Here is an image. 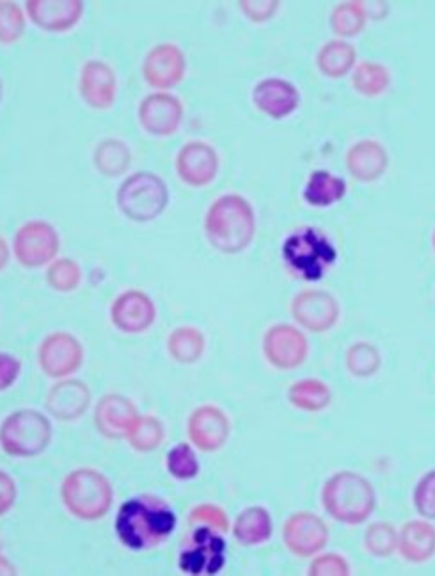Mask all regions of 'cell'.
I'll return each mask as SVG.
<instances>
[{
    "label": "cell",
    "instance_id": "obj_31",
    "mask_svg": "<svg viewBox=\"0 0 435 576\" xmlns=\"http://www.w3.org/2000/svg\"><path fill=\"white\" fill-rule=\"evenodd\" d=\"M333 394L322 380H301L288 388V402L304 411H322L330 406Z\"/></svg>",
    "mask_w": 435,
    "mask_h": 576
},
{
    "label": "cell",
    "instance_id": "obj_16",
    "mask_svg": "<svg viewBox=\"0 0 435 576\" xmlns=\"http://www.w3.org/2000/svg\"><path fill=\"white\" fill-rule=\"evenodd\" d=\"M86 4L82 0H27V19L45 33L63 34L79 25Z\"/></svg>",
    "mask_w": 435,
    "mask_h": 576
},
{
    "label": "cell",
    "instance_id": "obj_47",
    "mask_svg": "<svg viewBox=\"0 0 435 576\" xmlns=\"http://www.w3.org/2000/svg\"><path fill=\"white\" fill-rule=\"evenodd\" d=\"M0 575H16V569L4 557H0Z\"/></svg>",
    "mask_w": 435,
    "mask_h": 576
},
{
    "label": "cell",
    "instance_id": "obj_24",
    "mask_svg": "<svg viewBox=\"0 0 435 576\" xmlns=\"http://www.w3.org/2000/svg\"><path fill=\"white\" fill-rule=\"evenodd\" d=\"M91 391L80 380H63L47 394V410L57 420H77L88 411Z\"/></svg>",
    "mask_w": 435,
    "mask_h": 576
},
{
    "label": "cell",
    "instance_id": "obj_34",
    "mask_svg": "<svg viewBox=\"0 0 435 576\" xmlns=\"http://www.w3.org/2000/svg\"><path fill=\"white\" fill-rule=\"evenodd\" d=\"M27 29V14L19 2L0 0V43L14 45L24 37Z\"/></svg>",
    "mask_w": 435,
    "mask_h": 576
},
{
    "label": "cell",
    "instance_id": "obj_29",
    "mask_svg": "<svg viewBox=\"0 0 435 576\" xmlns=\"http://www.w3.org/2000/svg\"><path fill=\"white\" fill-rule=\"evenodd\" d=\"M233 534L244 546H256L269 541L272 535L269 511L264 507H249L246 511H242L241 517L236 518Z\"/></svg>",
    "mask_w": 435,
    "mask_h": 576
},
{
    "label": "cell",
    "instance_id": "obj_33",
    "mask_svg": "<svg viewBox=\"0 0 435 576\" xmlns=\"http://www.w3.org/2000/svg\"><path fill=\"white\" fill-rule=\"evenodd\" d=\"M366 22L368 16L361 2H342L331 13V29L336 36H359L365 31Z\"/></svg>",
    "mask_w": 435,
    "mask_h": 576
},
{
    "label": "cell",
    "instance_id": "obj_20",
    "mask_svg": "<svg viewBox=\"0 0 435 576\" xmlns=\"http://www.w3.org/2000/svg\"><path fill=\"white\" fill-rule=\"evenodd\" d=\"M157 319L154 300L140 290L121 293L111 307V321L123 334H143Z\"/></svg>",
    "mask_w": 435,
    "mask_h": 576
},
{
    "label": "cell",
    "instance_id": "obj_1",
    "mask_svg": "<svg viewBox=\"0 0 435 576\" xmlns=\"http://www.w3.org/2000/svg\"><path fill=\"white\" fill-rule=\"evenodd\" d=\"M175 527L177 517L171 507L154 495L130 498L118 512V538L126 549H155L172 534Z\"/></svg>",
    "mask_w": 435,
    "mask_h": 576
},
{
    "label": "cell",
    "instance_id": "obj_49",
    "mask_svg": "<svg viewBox=\"0 0 435 576\" xmlns=\"http://www.w3.org/2000/svg\"><path fill=\"white\" fill-rule=\"evenodd\" d=\"M432 245H434V250H435V230H434V236H432Z\"/></svg>",
    "mask_w": 435,
    "mask_h": 576
},
{
    "label": "cell",
    "instance_id": "obj_14",
    "mask_svg": "<svg viewBox=\"0 0 435 576\" xmlns=\"http://www.w3.org/2000/svg\"><path fill=\"white\" fill-rule=\"evenodd\" d=\"M79 94L93 111H109L118 98V75L109 63L89 59L79 75Z\"/></svg>",
    "mask_w": 435,
    "mask_h": 576
},
{
    "label": "cell",
    "instance_id": "obj_9",
    "mask_svg": "<svg viewBox=\"0 0 435 576\" xmlns=\"http://www.w3.org/2000/svg\"><path fill=\"white\" fill-rule=\"evenodd\" d=\"M186 109L180 98L171 92L157 91L141 100L137 120L141 128L152 137H172L183 123Z\"/></svg>",
    "mask_w": 435,
    "mask_h": 576
},
{
    "label": "cell",
    "instance_id": "obj_48",
    "mask_svg": "<svg viewBox=\"0 0 435 576\" xmlns=\"http://www.w3.org/2000/svg\"><path fill=\"white\" fill-rule=\"evenodd\" d=\"M2 98H4V83H2V79H0V103H2Z\"/></svg>",
    "mask_w": 435,
    "mask_h": 576
},
{
    "label": "cell",
    "instance_id": "obj_37",
    "mask_svg": "<svg viewBox=\"0 0 435 576\" xmlns=\"http://www.w3.org/2000/svg\"><path fill=\"white\" fill-rule=\"evenodd\" d=\"M80 281H82V270L74 259H57L48 268V286L57 293H71L80 286Z\"/></svg>",
    "mask_w": 435,
    "mask_h": 576
},
{
    "label": "cell",
    "instance_id": "obj_15",
    "mask_svg": "<svg viewBox=\"0 0 435 576\" xmlns=\"http://www.w3.org/2000/svg\"><path fill=\"white\" fill-rule=\"evenodd\" d=\"M293 319L310 332L324 334L338 323L339 304L327 291H301L292 300Z\"/></svg>",
    "mask_w": 435,
    "mask_h": 576
},
{
    "label": "cell",
    "instance_id": "obj_30",
    "mask_svg": "<svg viewBox=\"0 0 435 576\" xmlns=\"http://www.w3.org/2000/svg\"><path fill=\"white\" fill-rule=\"evenodd\" d=\"M207 339L200 328L178 327L167 337V351L178 364L192 365L203 357Z\"/></svg>",
    "mask_w": 435,
    "mask_h": 576
},
{
    "label": "cell",
    "instance_id": "obj_40",
    "mask_svg": "<svg viewBox=\"0 0 435 576\" xmlns=\"http://www.w3.org/2000/svg\"><path fill=\"white\" fill-rule=\"evenodd\" d=\"M414 506L422 517L435 520V471L428 472L414 489Z\"/></svg>",
    "mask_w": 435,
    "mask_h": 576
},
{
    "label": "cell",
    "instance_id": "obj_22",
    "mask_svg": "<svg viewBox=\"0 0 435 576\" xmlns=\"http://www.w3.org/2000/svg\"><path fill=\"white\" fill-rule=\"evenodd\" d=\"M137 419L140 414L134 403L120 394H107L98 402L94 410V425L107 438L129 437L130 429Z\"/></svg>",
    "mask_w": 435,
    "mask_h": 576
},
{
    "label": "cell",
    "instance_id": "obj_23",
    "mask_svg": "<svg viewBox=\"0 0 435 576\" xmlns=\"http://www.w3.org/2000/svg\"><path fill=\"white\" fill-rule=\"evenodd\" d=\"M345 163L354 180L371 183V181L380 180L388 171L389 155L382 144L377 143L373 138H362L348 149Z\"/></svg>",
    "mask_w": 435,
    "mask_h": 576
},
{
    "label": "cell",
    "instance_id": "obj_46",
    "mask_svg": "<svg viewBox=\"0 0 435 576\" xmlns=\"http://www.w3.org/2000/svg\"><path fill=\"white\" fill-rule=\"evenodd\" d=\"M10 245L0 236V272L10 263Z\"/></svg>",
    "mask_w": 435,
    "mask_h": 576
},
{
    "label": "cell",
    "instance_id": "obj_2",
    "mask_svg": "<svg viewBox=\"0 0 435 576\" xmlns=\"http://www.w3.org/2000/svg\"><path fill=\"white\" fill-rule=\"evenodd\" d=\"M204 235L219 252H244L253 244L256 235L253 204L238 194H226L215 199L204 217Z\"/></svg>",
    "mask_w": 435,
    "mask_h": 576
},
{
    "label": "cell",
    "instance_id": "obj_8",
    "mask_svg": "<svg viewBox=\"0 0 435 576\" xmlns=\"http://www.w3.org/2000/svg\"><path fill=\"white\" fill-rule=\"evenodd\" d=\"M14 258L22 267L42 268L56 259L59 233L45 221H29L14 235Z\"/></svg>",
    "mask_w": 435,
    "mask_h": 576
},
{
    "label": "cell",
    "instance_id": "obj_42",
    "mask_svg": "<svg viewBox=\"0 0 435 576\" xmlns=\"http://www.w3.org/2000/svg\"><path fill=\"white\" fill-rule=\"evenodd\" d=\"M190 521L192 523H207L210 529L219 530V532H226L227 527H230L226 512L221 507L212 506V504L196 507L194 511L190 512Z\"/></svg>",
    "mask_w": 435,
    "mask_h": 576
},
{
    "label": "cell",
    "instance_id": "obj_25",
    "mask_svg": "<svg viewBox=\"0 0 435 576\" xmlns=\"http://www.w3.org/2000/svg\"><path fill=\"white\" fill-rule=\"evenodd\" d=\"M400 552L409 563H425L434 557L435 529L425 521H411L403 526L399 540Z\"/></svg>",
    "mask_w": 435,
    "mask_h": 576
},
{
    "label": "cell",
    "instance_id": "obj_18",
    "mask_svg": "<svg viewBox=\"0 0 435 576\" xmlns=\"http://www.w3.org/2000/svg\"><path fill=\"white\" fill-rule=\"evenodd\" d=\"M250 98L256 109L274 121L287 120L301 105V92L295 83L279 77L259 80Z\"/></svg>",
    "mask_w": 435,
    "mask_h": 576
},
{
    "label": "cell",
    "instance_id": "obj_4",
    "mask_svg": "<svg viewBox=\"0 0 435 576\" xmlns=\"http://www.w3.org/2000/svg\"><path fill=\"white\" fill-rule=\"evenodd\" d=\"M322 502L334 520L359 526L376 509V489L356 472H338L325 483Z\"/></svg>",
    "mask_w": 435,
    "mask_h": 576
},
{
    "label": "cell",
    "instance_id": "obj_28",
    "mask_svg": "<svg viewBox=\"0 0 435 576\" xmlns=\"http://www.w3.org/2000/svg\"><path fill=\"white\" fill-rule=\"evenodd\" d=\"M97 171L105 178H118L126 174L132 166V151L129 144L121 138H103L93 153Z\"/></svg>",
    "mask_w": 435,
    "mask_h": 576
},
{
    "label": "cell",
    "instance_id": "obj_11",
    "mask_svg": "<svg viewBox=\"0 0 435 576\" xmlns=\"http://www.w3.org/2000/svg\"><path fill=\"white\" fill-rule=\"evenodd\" d=\"M82 362V345L68 332L51 334L43 339L37 350V364L51 379H66L77 373Z\"/></svg>",
    "mask_w": 435,
    "mask_h": 576
},
{
    "label": "cell",
    "instance_id": "obj_38",
    "mask_svg": "<svg viewBox=\"0 0 435 576\" xmlns=\"http://www.w3.org/2000/svg\"><path fill=\"white\" fill-rule=\"evenodd\" d=\"M167 471L178 481L194 479L200 474V463L194 451L187 443H178L167 454Z\"/></svg>",
    "mask_w": 435,
    "mask_h": 576
},
{
    "label": "cell",
    "instance_id": "obj_32",
    "mask_svg": "<svg viewBox=\"0 0 435 576\" xmlns=\"http://www.w3.org/2000/svg\"><path fill=\"white\" fill-rule=\"evenodd\" d=\"M353 86L357 94H361V97H380L391 86V74L384 65H380L376 60H365L354 69Z\"/></svg>",
    "mask_w": 435,
    "mask_h": 576
},
{
    "label": "cell",
    "instance_id": "obj_39",
    "mask_svg": "<svg viewBox=\"0 0 435 576\" xmlns=\"http://www.w3.org/2000/svg\"><path fill=\"white\" fill-rule=\"evenodd\" d=\"M365 544L371 555L389 557L399 546V535L389 523H373L366 530Z\"/></svg>",
    "mask_w": 435,
    "mask_h": 576
},
{
    "label": "cell",
    "instance_id": "obj_12",
    "mask_svg": "<svg viewBox=\"0 0 435 576\" xmlns=\"http://www.w3.org/2000/svg\"><path fill=\"white\" fill-rule=\"evenodd\" d=\"M226 563V543L215 530L201 529L192 534L189 549L180 555L181 572L187 575H215L221 572Z\"/></svg>",
    "mask_w": 435,
    "mask_h": 576
},
{
    "label": "cell",
    "instance_id": "obj_3",
    "mask_svg": "<svg viewBox=\"0 0 435 576\" xmlns=\"http://www.w3.org/2000/svg\"><path fill=\"white\" fill-rule=\"evenodd\" d=\"M282 259L293 275L302 281L316 282L327 275L338 259V252L324 230L301 227L282 244Z\"/></svg>",
    "mask_w": 435,
    "mask_h": 576
},
{
    "label": "cell",
    "instance_id": "obj_36",
    "mask_svg": "<svg viewBox=\"0 0 435 576\" xmlns=\"http://www.w3.org/2000/svg\"><path fill=\"white\" fill-rule=\"evenodd\" d=\"M347 369L357 379H370L380 369V353L370 342H356L347 351Z\"/></svg>",
    "mask_w": 435,
    "mask_h": 576
},
{
    "label": "cell",
    "instance_id": "obj_6",
    "mask_svg": "<svg viewBox=\"0 0 435 576\" xmlns=\"http://www.w3.org/2000/svg\"><path fill=\"white\" fill-rule=\"evenodd\" d=\"M118 207L129 221L154 222L166 212L169 189L155 172L140 171L130 174L118 189Z\"/></svg>",
    "mask_w": 435,
    "mask_h": 576
},
{
    "label": "cell",
    "instance_id": "obj_17",
    "mask_svg": "<svg viewBox=\"0 0 435 576\" xmlns=\"http://www.w3.org/2000/svg\"><path fill=\"white\" fill-rule=\"evenodd\" d=\"M175 166L183 183L201 189L213 183L217 178L221 160L212 144L204 140H190L181 146Z\"/></svg>",
    "mask_w": 435,
    "mask_h": 576
},
{
    "label": "cell",
    "instance_id": "obj_5",
    "mask_svg": "<svg viewBox=\"0 0 435 576\" xmlns=\"http://www.w3.org/2000/svg\"><path fill=\"white\" fill-rule=\"evenodd\" d=\"M63 502L75 518L86 521L100 520L111 511L114 492L102 472L79 468L71 472L60 488Z\"/></svg>",
    "mask_w": 435,
    "mask_h": 576
},
{
    "label": "cell",
    "instance_id": "obj_35",
    "mask_svg": "<svg viewBox=\"0 0 435 576\" xmlns=\"http://www.w3.org/2000/svg\"><path fill=\"white\" fill-rule=\"evenodd\" d=\"M130 445L140 452L155 451L163 443L164 426L154 415L135 420L129 433Z\"/></svg>",
    "mask_w": 435,
    "mask_h": 576
},
{
    "label": "cell",
    "instance_id": "obj_43",
    "mask_svg": "<svg viewBox=\"0 0 435 576\" xmlns=\"http://www.w3.org/2000/svg\"><path fill=\"white\" fill-rule=\"evenodd\" d=\"M311 576H347L350 575V567L342 555L327 553L322 557L315 558L310 567Z\"/></svg>",
    "mask_w": 435,
    "mask_h": 576
},
{
    "label": "cell",
    "instance_id": "obj_13",
    "mask_svg": "<svg viewBox=\"0 0 435 576\" xmlns=\"http://www.w3.org/2000/svg\"><path fill=\"white\" fill-rule=\"evenodd\" d=\"M310 353L306 336L292 325L279 323L270 327L264 336V355L274 368L295 369L304 364Z\"/></svg>",
    "mask_w": 435,
    "mask_h": 576
},
{
    "label": "cell",
    "instance_id": "obj_44",
    "mask_svg": "<svg viewBox=\"0 0 435 576\" xmlns=\"http://www.w3.org/2000/svg\"><path fill=\"white\" fill-rule=\"evenodd\" d=\"M20 371H22L20 360L11 353L0 351V392L13 387L19 380Z\"/></svg>",
    "mask_w": 435,
    "mask_h": 576
},
{
    "label": "cell",
    "instance_id": "obj_27",
    "mask_svg": "<svg viewBox=\"0 0 435 576\" xmlns=\"http://www.w3.org/2000/svg\"><path fill=\"white\" fill-rule=\"evenodd\" d=\"M357 52L350 43L331 39L316 54V68L330 79H342L356 66Z\"/></svg>",
    "mask_w": 435,
    "mask_h": 576
},
{
    "label": "cell",
    "instance_id": "obj_7",
    "mask_svg": "<svg viewBox=\"0 0 435 576\" xmlns=\"http://www.w3.org/2000/svg\"><path fill=\"white\" fill-rule=\"evenodd\" d=\"M51 420L37 410H16L0 426V445L14 458H34L48 448Z\"/></svg>",
    "mask_w": 435,
    "mask_h": 576
},
{
    "label": "cell",
    "instance_id": "obj_26",
    "mask_svg": "<svg viewBox=\"0 0 435 576\" xmlns=\"http://www.w3.org/2000/svg\"><path fill=\"white\" fill-rule=\"evenodd\" d=\"M345 194H347V183L343 178L319 169L311 172L304 189V201L313 207H330L342 201Z\"/></svg>",
    "mask_w": 435,
    "mask_h": 576
},
{
    "label": "cell",
    "instance_id": "obj_10",
    "mask_svg": "<svg viewBox=\"0 0 435 576\" xmlns=\"http://www.w3.org/2000/svg\"><path fill=\"white\" fill-rule=\"evenodd\" d=\"M187 75V57L175 43H158L143 60V79L149 88L167 92L180 86Z\"/></svg>",
    "mask_w": 435,
    "mask_h": 576
},
{
    "label": "cell",
    "instance_id": "obj_19",
    "mask_svg": "<svg viewBox=\"0 0 435 576\" xmlns=\"http://www.w3.org/2000/svg\"><path fill=\"white\" fill-rule=\"evenodd\" d=\"M282 540L297 557H311L327 544L330 530L313 512H297L285 523Z\"/></svg>",
    "mask_w": 435,
    "mask_h": 576
},
{
    "label": "cell",
    "instance_id": "obj_41",
    "mask_svg": "<svg viewBox=\"0 0 435 576\" xmlns=\"http://www.w3.org/2000/svg\"><path fill=\"white\" fill-rule=\"evenodd\" d=\"M238 5L249 22L265 23L276 16L279 8H281V2L278 0H242Z\"/></svg>",
    "mask_w": 435,
    "mask_h": 576
},
{
    "label": "cell",
    "instance_id": "obj_21",
    "mask_svg": "<svg viewBox=\"0 0 435 576\" xmlns=\"http://www.w3.org/2000/svg\"><path fill=\"white\" fill-rule=\"evenodd\" d=\"M187 429L196 448L204 452L219 451L230 437V420L217 406L204 405L192 411Z\"/></svg>",
    "mask_w": 435,
    "mask_h": 576
},
{
    "label": "cell",
    "instance_id": "obj_45",
    "mask_svg": "<svg viewBox=\"0 0 435 576\" xmlns=\"http://www.w3.org/2000/svg\"><path fill=\"white\" fill-rule=\"evenodd\" d=\"M16 500V483L11 479L10 474L0 471V517L10 511Z\"/></svg>",
    "mask_w": 435,
    "mask_h": 576
}]
</instances>
